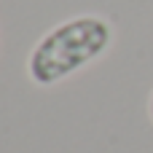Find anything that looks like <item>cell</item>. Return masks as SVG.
Segmentation results:
<instances>
[{
  "label": "cell",
  "instance_id": "6da1fadb",
  "mask_svg": "<svg viewBox=\"0 0 153 153\" xmlns=\"http://www.w3.org/2000/svg\"><path fill=\"white\" fill-rule=\"evenodd\" d=\"M113 38L116 30L108 16L75 13L38 38L27 54V78L40 89L56 86L102 59Z\"/></svg>",
  "mask_w": 153,
  "mask_h": 153
},
{
  "label": "cell",
  "instance_id": "7a4b0ae2",
  "mask_svg": "<svg viewBox=\"0 0 153 153\" xmlns=\"http://www.w3.org/2000/svg\"><path fill=\"white\" fill-rule=\"evenodd\" d=\"M148 118H151V124H153V91H151V97H148Z\"/></svg>",
  "mask_w": 153,
  "mask_h": 153
}]
</instances>
